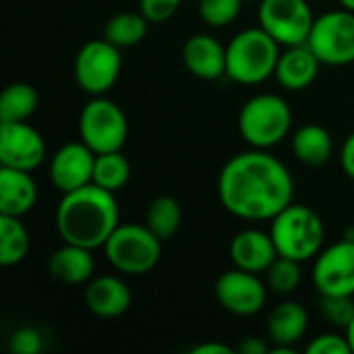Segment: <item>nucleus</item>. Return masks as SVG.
Segmentation results:
<instances>
[{
    "label": "nucleus",
    "mask_w": 354,
    "mask_h": 354,
    "mask_svg": "<svg viewBox=\"0 0 354 354\" xmlns=\"http://www.w3.org/2000/svg\"><path fill=\"white\" fill-rule=\"evenodd\" d=\"M222 207L247 222L274 220L295 199V180L282 160L268 149H247L232 156L218 174Z\"/></svg>",
    "instance_id": "1"
},
{
    "label": "nucleus",
    "mask_w": 354,
    "mask_h": 354,
    "mask_svg": "<svg viewBox=\"0 0 354 354\" xmlns=\"http://www.w3.org/2000/svg\"><path fill=\"white\" fill-rule=\"evenodd\" d=\"M120 224L116 193L89 183L62 193L56 207V232L62 243L102 249Z\"/></svg>",
    "instance_id": "2"
},
{
    "label": "nucleus",
    "mask_w": 354,
    "mask_h": 354,
    "mask_svg": "<svg viewBox=\"0 0 354 354\" xmlns=\"http://www.w3.org/2000/svg\"><path fill=\"white\" fill-rule=\"evenodd\" d=\"M282 46L259 25L239 31L226 46V77L239 85H259L274 77Z\"/></svg>",
    "instance_id": "3"
},
{
    "label": "nucleus",
    "mask_w": 354,
    "mask_h": 354,
    "mask_svg": "<svg viewBox=\"0 0 354 354\" xmlns=\"http://www.w3.org/2000/svg\"><path fill=\"white\" fill-rule=\"evenodd\" d=\"M270 222V234L274 239L278 255L305 263L309 259H315L324 249L326 226L319 214L309 205L292 201Z\"/></svg>",
    "instance_id": "4"
},
{
    "label": "nucleus",
    "mask_w": 354,
    "mask_h": 354,
    "mask_svg": "<svg viewBox=\"0 0 354 354\" xmlns=\"http://www.w3.org/2000/svg\"><path fill=\"white\" fill-rule=\"evenodd\" d=\"M292 127V110L278 93H257L249 97L239 112V133L249 147L272 149Z\"/></svg>",
    "instance_id": "5"
},
{
    "label": "nucleus",
    "mask_w": 354,
    "mask_h": 354,
    "mask_svg": "<svg viewBox=\"0 0 354 354\" xmlns=\"http://www.w3.org/2000/svg\"><path fill=\"white\" fill-rule=\"evenodd\" d=\"M162 243L164 241H160L147 224H118L102 249L116 272L124 276H145L160 263Z\"/></svg>",
    "instance_id": "6"
},
{
    "label": "nucleus",
    "mask_w": 354,
    "mask_h": 354,
    "mask_svg": "<svg viewBox=\"0 0 354 354\" xmlns=\"http://www.w3.org/2000/svg\"><path fill=\"white\" fill-rule=\"evenodd\" d=\"M129 137L124 110L106 95H91L79 114V139L95 153L120 151Z\"/></svg>",
    "instance_id": "7"
},
{
    "label": "nucleus",
    "mask_w": 354,
    "mask_h": 354,
    "mask_svg": "<svg viewBox=\"0 0 354 354\" xmlns=\"http://www.w3.org/2000/svg\"><path fill=\"white\" fill-rule=\"evenodd\" d=\"M122 71L120 48L104 39L85 41L75 56L73 75L81 91L89 95H106L118 81Z\"/></svg>",
    "instance_id": "8"
},
{
    "label": "nucleus",
    "mask_w": 354,
    "mask_h": 354,
    "mask_svg": "<svg viewBox=\"0 0 354 354\" xmlns=\"http://www.w3.org/2000/svg\"><path fill=\"white\" fill-rule=\"evenodd\" d=\"M307 46L322 64L346 66L354 62V12L348 8L328 10L315 17Z\"/></svg>",
    "instance_id": "9"
},
{
    "label": "nucleus",
    "mask_w": 354,
    "mask_h": 354,
    "mask_svg": "<svg viewBox=\"0 0 354 354\" xmlns=\"http://www.w3.org/2000/svg\"><path fill=\"white\" fill-rule=\"evenodd\" d=\"M257 23L282 48L307 44L315 15L307 0H261Z\"/></svg>",
    "instance_id": "10"
},
{
    "label": "nucleus",
    "mask_w": 354,
    "mask_h": 354,
    "mask_svg": "<svg viewBox=\"0 0 354 354\" xmlns=\"http://www.w3.org/2000/svg\"><path fill=\"white\" fill-rule=\"evenodd\" d=\"M261 274L232 268L218 276L214 295L224 311L236 317L257 315L268 303V284L259 278Z\"/></svg>",
    "instance_id": "11"
},
{
    "label": "nucleus",
    "mask_w": 354,
    "mask_h": 354,
    "mask_svg": "<svg viewBox=\"0 0 354 354\" xmlns=\"http://www.w3.org/2000/svg\"><path fill=\"white\" fill-rule=\"evenodd\" d=\"M313 284L324 297H354V239H342L319 251Z\"/></svg>",
    "instance_id": "12"
},
{
    "label": "nucleus",
    "mask_w": 354,
    "mask_h": 354,
    "mask_svg": "<svg viewBox=\"0 0 354 354\" xmlns=\"http://www.w3.org/2000/svg\"><path fill=\"white\" fill-rule=\"evenodd\" d=\"M48 156L46 141L27 120L0 122V166L33 172Z\"/></svg>",
    "instance_id": "13"
},
{
    "label": "nucleus",
    "mask_w": 354,
    "mask_h": 354,
    "mask_svg": "<svg viewBox=\"0 0 354 354\" xmlns=\"http://www.w3.org/2000/svg\"><path fill=\"white\" fill-rule=\"evenodd\" d=\"M95 151L89 149L81 139L66 143L50 158V180L60 193L75 191L93 183Z\"/></svg>",
    "instance_id": "14"
},
{
    "label": "nucleus",
    "mask_w": 354,
    "mask_h": 354,
    "mask_svg": "<svg viewBox=\"0 0 354 354\" xmlns=\"http://www.w3.org/2000/svg\"><path fill=\"white\" fill-rule=\"evenodd\" d=\"M228 255L234 268L253 274H266L278 257V249L270 232L259 228H245L232 236Z\"/></svg>",
    "instance_id": "15"
},
{
    "label": "nucleus",
    "mask_w": 354,
    "mask_h": 354,
    "mask_svg": "<svg viewBox=\"0 0 354 354\" xmlns=\"http://www.w3.org/2000/svg\"><path fill=\"white\" fill-rule=\"evenodd\" d=\"M183 62L193 77L218 81L226 77V46L209 33H195L183 46Z\"/></svg>",
    "instance_id": "16"
},
{
    "label": "nucleus",
    "mask_w": 354,
    "mask_h": 354,
    "mask_svg": "<svg viewBox=\"0 0 354 354\" xmlns=\"http://www.w3.org/2000/svg\"><path fill=\"white\" fill-rule=\"evenodd\" d=\"M133 303L131 288L118 276L106 274L91 278L85 286V305L87 309L102 319H114L129 311Z\"/></svg>",
    "instance_id": "17"
},
{
    "label": "nucleus",
    "mask_w": 354,
    "mask_h": 354,
    "mask_svg": "<svg viewBox=\"0 0 354 354\" xmlns=\"http://www.w3.org/2000/svg\"><path fill=\"white\" fill-rule=\"evenodd\" d=\"M319 58L313 54V50L307 44L288 46L282 50L278 64H276V81L288 89V91H301L307 89L319 73Z\"/></svg>",
    "instance_id": "18"
},
{
    "label": "nucleus",
    "mask_w": 354,
    "mask_h": 354,
    "mask_svg": "<svg viewBox=\"0 0 354 354\" xmlns=\"http://www.w3.org/2000/svg\"><path fill=\"white\" fill-rule=\"evenodd\" d=\"M37 203V183L27 170L0 166V214L23 218Z\"/></svg>",
    "instance_id": "19"
},
{
    "label": "nucleus",
    "mask_w": 354,
    "mask_h": 354,
    "mask_svg": "<svg viewBox=\"0 0 354 354\" xmlns=\"http://www.w3.org/2000/svg\"><path fill=\"white\" fill-rule=\"evenodd\" d=\"M93 272H95L93 251L79 245L64 243L48 259V274L60 284H68V286L87 284L93 278Z\"/></svg>",
    "instance_id": "20"
},
{
    "label": "nucleus",
    "mask_w": 354,
    "mask_h": 354,
    "mask_svg": "<svg viewBox=\"0 0 354 354\" xmlns=\"http://www.w3.org/2000/svg\"><path fill=\"white\" fill-rule=\"evenodd\" d=\"M309 328V313L297 301L276 305L268 315V338L274 346H292L305 338Z\"/></svg>",
    "instance_id": "21"
},
{
    "label": "nucleus",
    "mask_w": 354,
    "mask_h": 354,
    "mask_svg": "<svg viewBox=\"0 0 354 354\" xmlns=\"http://www.w3.org/2000/svg\"><path fill=\"white\" fill-rule=\"evenodd\" d=\"M290 147L299 162H303L305 166L317 168L330 162L332 151H334V141L326 127L311 122V124L299 127L292 133Z\"/></svg>",
    "instance_id": "22"
},
{
    "label": "nucleus",
    "mask_w": 354,
    "mask_h": 354,
    "mask_svg": "<svg viewBox=\"0 0 354 354\" xmlns=\"http://www.w3.org/2000/svg\"><path fill=\"white\" fill-rule=\"evenodd\" d=\"M149 21L141 15V10L133 12V10H122L118 15H114L106 27H104V37L114 44L116 48H133L137 44H141L147 35L149 29Z\"/></svg>",
    "instance_id": "23"
},
{
    "label": "nucleus",
    "mask_w": 354,
    "mask_h": 354,
    "mask_svg": "<svg viewBox=\"0 0 354 354\" xmlns=\"http://www.w3.org/2000/svg\"><path fill=\"white\" fill-rule=\"evenodd\" d=\"M29 247V232L21 218L0 214V266L10 268L21 263L27 257Z\"/></svg>",
    "instance_id": "24"
},
{
    "label": "nucleus",
    "mask_w": 354,
    "mask_h": 354,
    "mask_svg": "<svg viewBox=\"0 0 354 354\" xmlns=\"http://www.w3.org/2000/svg\"><path fill=\"white\" fill-rule=\"evenodd\" d=\"M37 91L29 83H10L0 95V122H23L37 110Z\"/></svg>",
    "instance_id": "25"
},
{
    "label": "nucleus",
    "mask_w": 354,
    "mask_h": 354,
    "mask_svg": "<svg viewBox=\"0 0 354 354\" xmlns=\"http://www.w3.org/2000/svg\"><path fill=\"white\" fill-rule=\"evenodd\" d=\"M145 224L160 241H170L180 230V224H183L180 203L170 195L156 197L147 207Z\"/></svg>",
    "instance_id": "26"
},
{
    "label": "nucleus",
    "mask_w": 354,
    "mask_h": 354,
    "mask_svg": "<svg viewBox=\"0 0 354 354\" xmlns=\"http://www.w3.org/2000/svg\"><path fill=\"white\" fill-rule=\"evenodd\" d=\"M131 178V162L122 151L95 153L93 183L102 189L118 193Z\"/></svg>",
    "instance_id": "27"
},
{
    "label": "nucleus",
    "mask_w": 354,
    "mask_h": 354,
    "mask_svg": "<svg viewBox=\"0 0 354 354\" xmlns=\"http://www.w3.org/2000/svg\"><path fill=\"white\" fill-rule=\"evenodd\" d=\"M301 278H303V274H301V261H295V259H288V257H282V255H278L274 259V263L266 272V284H268V288L274 295H280V297L292 295L299 288Z\"/></svg>",
    "instance_id": "28"
},
{
    "label": "nucleus",
    "mask_w": 354,
    "mask_h": 354,
    "mask_svg": "<svg viewBox=\"0 0 354 354\" xmlns=\"http://www.w3.org/2000/svg\"><path fill=\"white\" fill-rule=\"evenodd\" d=\"M241 8L243 0H199L197 12L207 27L222 29L236 21Z\"/></svg>",
    "instance_id": "29"
},
{
    "label": "nucleus",
    "mask_w": 354,
    "mask_h": 354,
    "mask_svg": "<svg viewBox=\"0 0 354 354\" xmlns=\"http://www.w3.org/2000/svg\"><path fill=\"white\" fill-rule=\"evenodd\" d=\"M319 313L334 328H344L354 319V297H324L319 295Z\"/></svg>",
    "instance_id": "30"
},
{
    "label": "nucleus",
    "mask_w": 354,
    "mask_h": 354,
    "mask_svg": "<svg viewBox=\"0 0 354 354\" xmlns=\"http://www.w3.org/2000/svg\"><path fill=\"white\" fill-rule=\"evenodd\" d=\"M12 354H39L44 348V336L35 328H19L8 338Z\"/></svg>",
    "instance_id": "31"
},
{
    "label": "nucleus",
    "mask_w": 354,
    "mask_h": 354,
    "mask_svg": "<svg viewBox=\"0 0 354 354\" xmlns=\"http://www.w3.org/2000/svg\"><path fill=\"white\" fill-rule=\"evenodd\" d=\"M307 354H353L351 351V344L346 340V336L342 334H336V332H326V334H319L315 336L307 348Z\"/></svg>",
    "instance_id": "32"
},
{
    "label": "nucleus",
    "mask_w": 354,
    "mask_h": 354,
    "mask_svg": "<svg viewBox=\"0 0 354 354\" xmlns=\"http://www.w3.org/2000/svg\"><path fill=\"white\" fill-rule=\"evenodd\" d=\"M183 0H139V10L149 23H166L176 15Z\"/></svg>",
    "instance_id": "33"
},
{
    "label": "nucleus",
    "mask_w": 354,
    "mask_h": 354,
    "mask_svg": "<svg viewBox=\"0 0 354 354\" xmlns=\"http://www.w3.org/2000/svg\"><path fill=\"white\" fill-rule=\"evenodd\" d=\"M338 158H340V168H342V172H344L351 180H354V131L344 139Z\"/></svg>",
    "instance_id": "34"
},
{
    "label": "nucleus",
    "mask_w": 354,
    "mask_h": 354,
    "mask_svg": "<svg viewBox=\"0 0 354 354\" xmlns=\"http://www.w3.org/2000/svg\"><path fill=\"white\" fill-rule=\"evenodd\" d=\"M236 353L241 354H270V344L263 338L257 336H247L241 340V344L236 346Z\"/></svg>",
    "instance_id": "35"
},
{
    "label": "nucleus",
    "mask_w": 354,
    "mask_h": 354,
    "mask_svg": "<svg viewBox=\"0 0 354 354\" xmlns=\"http://www.w3.org/2000/svg\"><path fill=\"white\" fill-rule=\"evenodd\" d=\"M193 354H232V346L228 344H222V342H203V344H197L193 351Z\"/></svg>",
    "instance_id": "36"
},
{
    "label": "nucleus",
    "mask_w": 354,
    "mask_h": 354,
    "mask_svg": "<svg viewBox=\"0 0 354 354\" xmlns=\"http://www.w3.org/2000/svg\"><path fill=\"white\" fill-rule=\"evenodd\" d=\"M344 336H346V340H348V344H351V351L354 354V319L346 326V330H344Z\"/></svg>",
    "instance_id": "37"
},
{
    "label": "nucleus",
    "mask_w": 354,
    "mask_h": 354,
    "mask_svg": "<svg viewBox=\"0 0 354 354\" xmlns=\"http://www.w3.org/2000/svg\"><path fill=\"white\" fill-rule=\"evenodd\" d=\"M338 2H340L342 8H348V10H353L354 12V0H338Z\"/></svg>",
    "instance_id": "38"
}]
</instances>
